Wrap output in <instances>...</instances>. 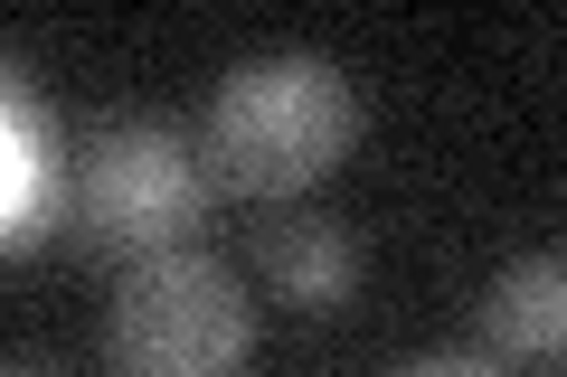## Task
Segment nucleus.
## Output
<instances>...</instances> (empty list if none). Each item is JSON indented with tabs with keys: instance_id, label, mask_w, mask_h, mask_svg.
I'll return each mask as SVG.
<instances>
[{
	"instance_id": "nucleus-3",
	"label": "nucleus",
	"mask_w": 567,
	"mask_h": 377,
	"mask_svg": "<svg viewBox=\"0 0 567 377\" xmlns=\"http://www.w3.org/2000/svg\"><path fill=\"white\" fill-rule=\"evenodd\" d=\"M256 358V302L208 245L123 264L104 312V368L114 377H237Z\"/></svg>"
},
{
	"instance_id": "nucleus-4",
	"label": "nucleus",
	"mask_w": 567,
	"mask_h": 377,
	"mask_svg": "<svg viewBox=\"0 0 567 377\" xmlns=\"http://www.w3.org/2000/svg\"><path fill=\"white\" fill-rule=\"evenodd\" d=\"M76 218V151H66L58 104L39 95L20 57L0 76V255H39Z\"/></svg>"
},
{
	"instance_id": "nucleus-2",
	"label": "nucleus",
	"mask_w": 567,
	"mask_h": 377,
	"mask_svg": "<svg viewBox=\"0 0 567 377\" xmlns=\"http://www.w3.org/2000/svg\"><path fill=\"white\" fill-rule=\"evenodd\" d=\"M208 151L162 114H123L76 151V245L104 264H152L199 245L208 218Z\"/></svg>"
},
{
	"instance_id": "nucleus-5",
	"label": "nucleus",
	"mask_w": 567,
	"mask_h": 377,
	"mask_svg": "<svg viewBox=\"0 0 567 377\" xmlns=\"http://www.w3.org/2000/svg\"><path fill=\"white\" fill-rule=\"evenodd\" d=\"M473 321H483V349L502 368H567V245L502 264L473 302Z\"/></svg>"
},
{
	"instance_id": "nucleus-1",
	"label": "nucleus",
	"mask_w": 567,
	"mask_h": 377,
	"mask_svg": "<svg viewBox=\"0 0 567 377\" xmlns=\"http://www.w3.org/2000/svg\"><path fill=\"white\" fill-rule=\"evenodd\" d=\"M208 179L227 199H303L312 179H331L360 151V85L350 66L312 57V48H275V57H246L218 76L199 123Z\"/></svg>"
},
{
	"instance_id": "nucleus-8",
	"label": "nucleus",
	"mask_w": 567,
	"mask_h": 377,
	"mask_svg": "<svg viewBox=\"0 0 567 377\" xmlns=\"http://www.w3.org/2000/svg\"><path fill=\"white\" fill-rule=\"evenodd\" d=\"M10 377H66V368H58V358H39V349H20V358H10Z\"/></svg>"
},
{
	"instance_id": "nucleus-6",
	"label": "nucleus",
	"mask_w": 567,
	"mask_h": 377,
	"mask_svg": "<svg viewBox=\"0 0 567 377\" xmlns=\"http://www.w3.org/2000/svg\"><path fill=\"white\" fill-rule=\"evenodd\" d=\"M265 283L275 302H293L303 321H331L360 302V237L341 218H284L265 237Z\"/></svg>"
},
{
	"instance_id": "nucleus-7",
	"label": "nucleus",
	"mask_w": 567,
	"mask_h": 377,
	"mask_svg": "<svg viewBox=\"0 0 567 377\" xmlns=\"http://www.w3.org/2000/svg\"><path fill=\"white\" fill-rule=\"evenodd\" d=\"M398 377H511L492 349H435V358H406Z\"/></svg>"
}]
</instances>
